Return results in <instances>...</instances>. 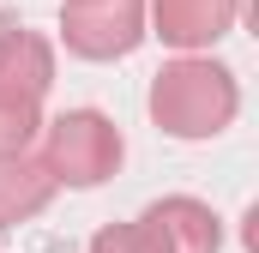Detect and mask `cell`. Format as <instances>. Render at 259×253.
Instances as JSON below:
<instances>
[{
	"label": "cell",
	"mask_w": 259,
	"mask_h": 253,
	"mask_svg": "<svg viewBox=\"0 0 259 253\" xmlns=\"http://www.w3.org/2000/svg\"><path fill=\"white\" fill-rule=\"evenodd\" d=\"M121 163V133L97 109H72L49 126V175L66 187H97Z\"/></svg>",
	"instance_id": "2"
},
{
	"label": "cell",
	"mask_w": 259,
	"mask_h": 253,
	"mask_svg": "<svg viewBox=\"0 0 259 253\" xmlns=\"http://www.w3.org/2000/svg\"><path fill=\"white\" fill-rule=\"evenodd\" d=\"M145 235L157 241V253H217V217L193 205V199H169V205H151L145 217Z\"/></svg>",
	"instance_id": "4"
},
{
	"label": "cell",
	"mask_w": 259,
	"mask_h": 253,
	"mask_svg": "<svg viewBox=\"0 0 259 253\" xmlns=\"http://www.w3.org/2000/svg\"><path fill=\"white\" fill-rule=\"evenodd\" d=\"M66 43L91 61H109V55H127L133 43L145 36L139 30V0H66L61 12Z\"/></svg>",
	"instance_id": "3"
},
{
	"label": "cell",
	"mask_w": 259,
	"mask_h": 253,
	"mask_svg": "<svg viewBox=\"0 0 259 253\" xmlns=\"http://www.w3.org/2000/svg\"><path fill=\"white\" fill-rule=\"evenodd\" d=\"M49 72H55V61H49V49L36 36H18V30L0 36V91L6 97H42Z\"/></svg>",
	"instance_id": "6"
},
{
	"label": "cell",
	"mask_w": 259,
	"mask_h": 253,
	"mask_svg": "<svg viewBox=\"0 0 259 253\" xmlns=\"http://www.w3.org/2000/svg\"><path fill=\"white\" fill-rule=\"evenodd\" d=\"M49 193H55L49 163H24V151L0 157V223H18V217L42 211V205H49Z\"/></svg>",
	"instance_id": "5"
},
{
	"label": "cell",
	"mask_w": 259,
	"mask_h": 253,
	"mask_svg": "<svg viewBox=\"0 0 259 253\" xmlns=\"http://www.w3.org/2000/svg\"><path fill=\"white\" fill-rule=\"evenodd\" d=\"M30 133H36V97H6L0 91V157L24 151Z\"/></svg>",
	"instance_id": "8"
},
{
	"label": "cell",
	"mask_w": 259,
	"mask_h": 253,
	"mask_svg": "<svg viewBox=\"0 0 259 253\" xmlns=\"http://www.w3.org/2000/svg\"><path fill=\"white\" fill-rule=\"evenodd\" d=\"M235 0H157V24L169 43H211L223 36Z\"/></svg>",
	"instance_id": "7"
},
{
	"label": "cell",
	"mask_w": 259,
	"mask_h": 253,
	"mask_svg": "<svg viewBox=\"0 0 259 253\" xmlns=\"http://www.w3.org/2000/svg\"><path fill=\"white\" fill-rule=\"evenodd\" d=\"M151 115L175 139H211L235 115V85H229L223 66H211V61H175L169 72H157Z\"/></svg>",
	"instance_id": "1"
},
{
	"label": "cell",
	"mask_w": 259,
	"mask_h": 253,
	"mask_svg": "<svg viewBox=\"0 0 259 253\" xmlns=\"http://www.w3.org/2000/svg\"><path fill=\"white\" fill-rule=\"evenodd\" d=\"M91 253H157V241L145 235V223H133V229H103Z\"/></svg>",
	"instance_id": "9"
}]
</instances>
